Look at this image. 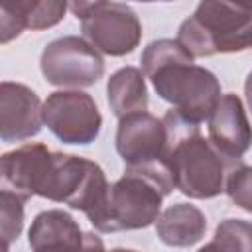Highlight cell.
<instances>
[{
  "instance_id": "obj_1",
  "label": "cell",
  "mask_w": 252,
  "mask_h": 252,
  "mask_svg": "<svg viewBox=\"0 0 252 252\" xmlns=\"http://www.w3.org/2000/svg\"><path fill=\"white\" fill-rule=\"evenodd\" d=\"M167 130L165 163L175 189L189 199H213L226 187V179L240 161L224 158L197 124L185 122L173 108L161 118Z\"/></svg>"
},
{
  "instance_id": "obj_2",
  "label": "cell",
  "mask_w": 252,
  "mask_h": 252,
  "mask_svg": "<svg viewBox=\"0 0 252 252\" xmlns=\"http://www.w3.org/2000/svg\"><path fill=\"white\" fill-rule=\"evenodd\" d=\"M177 41L193 57L252 49V12L242 4L205 0L181 22Z\"/></svg>"
},
{
  "instance_id": "obj_3",
  "label": "cell",
  "mask_w": 252,
  "mask_h": 252,
  "mask_svg": "<svg viewBox=\"0 0 252 252\" xmlns=\"http://www.w3.org/2000/svg\"><path fill=\"white\" fill-rule=\"evenodd\" d=\"M193 57H181L144 73L156 93L167 100L173 110L189 124L209 120L220 100V83L205 67L193 63Z\"/></svg>"
},
{
  "instance_id": "obj_4",
  "label": "cell",
  "mask_w": 252,
  "mask_h": 252,
  "mask_svg": "<svg viewBox=\"0 0 252 252\" xmlns=\"http://www.w3.org/2000/svg\"><path fill=\"white\" fill-rule=\"evenodd\" d=\"M108 189L110 183L98 163L81 156L53 152L51 167L39 197L83 211L94 226L104 211Z\"/></svg>"
},
{
  "instance_id": "obj_5",
  "label": "cell",
  "mask_w": 252,
  "mask_h": 252,
  "mask_svg": "<svg viewBox=\"0 0 252 252\" xmlns=\"http://www.w3.org/2000/svg\"><path fill=\"white\" fill-rule=\"evenodd\" d=\"M171 189L140 171L124 169V175L108 189L104 211L94 224L98 232L138 230L154 224L161 215V201Z\"/></svg>"
},
{
  "instance_id": "obj_6",
  "label": "cell",
  "mask_w": 252,
  "mask_h": 252,
  "mask_svg": "<svg viewBox=\"0 0 252 252\" xmlns=\"http://www.w3.org/2000/svg\"><path fill=\"white\" fill-rule=\"evenodd\" d=\"M114 144L126 169L146 173L167 185L171 191L175 189L165 163L167 130L161 118H156L148 110L120 118Z\"/></svg>"
},
{
  "instance_id": "obj_7",
  "label": "cell",
  "mask_w": 252,
  "mask_h": 252,
  "mask_svg": "<svg viewBox=\"0 0 252 252\" xmlns=\"http://www.w3.org/2000/svg\"><path fill=\"white\" fill-rule=\"evenodd\" d=\"M87 41L110 57L132 53L142 39V24L136 12L120 2H73L69 4Z\"/></svg>"
},
{
  "instance_id": "obj_8",
  "label": "cell",
  "mask_w": 252,
  "mask_h": 252,
  "mask_svg": "<svg viewBox=\"0 0 252 252\" xmlns=\"http://www.w3.org/2000/svg\"><path fill=\"white\" fill-rule=\"evenodd\" d=\"M41 73L55 87H91L104 75L102 55L79 35H63L49 41L39 61Z\"/></svg>"
},
{
  "instance_id": "obj_9",
  "label": "cell",
  "mask_w": 252,
  "mask_h": 252,
  "mask_svg": "<svg viewBox=\"0 0 252 252\" xmlns=\"http://www.w3.org/2000/svg\"><path fill=\"white\" fill-rule=\"evenodd\" d=\"M43 124L63 144L87 146L96 140L102 116L89 93L55 91L43 102Z\"/></svg>"
},
{
  "instance_id": "obj_10",
  "label": "cell",
  "mask_w": 252,
  "mask_h": 252,
  "mask_svg": "<svg viewBox=\"0 0 252 252\" xmlns=\"http://www.w3.org/2000/svg\"><path fill=\"white\" fill-rule=\"evenodd\" d=\"M32 252H106L94 232L81 230L79 222L61 209H47L35 215L28 230Z\"/></svg>"
},
{
  "instance_id": "obj_11",
  "label": "cell",
  "mask_w": 252,
  "mask_h": 252,
  "mask_svg": "<svg viewBox=\"0 0 252 252\" xmlns=\"http://www.w3.org/2000/svg\"><path fill=\"white\" fill-rule=\"evenodd\" d=\"M53 152L45 144H24L0 158V179L2 191L14 193L16 197L28 201L39 195L49 167Z\"/></svg>"
},
{
  "instance_id": "obj_12",
  "label": "cell",
  "mask_w": 252,
  "mask_h": 252,
  "mask_svg": "<svg viewBox=\"0 0 252 252\" xmlns=\"http://www.w3.org/2000/svg\"><path fill=\"white\" fill-rule=\"evenodd\" d=\"M43 124V104L35 91L22 83H0V138L22 142L37 136Z\"/></svg>"
},
{
  "instance_id": "obj_13",
  "label": "cell",
  "mask_w": 252,
  "mask_h": 252,
  "mask_svg": "<svg viewBox=\"0 0 252 252\" xmlns=\"http://www.w3.org/2000/svg\"><path fill=\"white\" fill-rule=\"evenodd\" d=\"M209 142L230 161H240L252 146V126L238 94L220 96L209 116Z\"/></svg>"
},
{
  "instance_id": "obj_14",
  "label": "cell",
  "mask_w": 252,
  "mask_h": 252,
  "mask_svg": "<svg viewBox=\"0 0 252 252\" xmlns=\"http://www.w3.org/2000/svg\"><path fill=\"white\" fill-rule=\"evenodd\" d=\"M69 4L61 0H16L0 6V41L8 43L28 30H45L59 24Z\"/></svg>"
},
{
  "instance_id": "obj_15",
  "label": "cell",
  "mask_w": 252,
  "mask_h": 252,
  "mask_svg": "<svg viewBox=\"0 0 252 252\" xmlns=\"http://www.w3.org/2000/svg\"><path fill=\"white\" fill-rule=\"evenodd\" d=\"M207 219L195 205L177 203L167 207L156 220V234L167 246L187 248L205 236Z\"/></svg>"
},
{
  "instance_id": "obj_16",
  "label": "cell",
  "mask_w": 252,
  "mask_h": 252,
  "mask_svg": "<svg viewBox=\"0 0 252 252\" xmlns=\"http://www.w3.org/2000/svg\"><path fill=\"white\" fill-rule=\"evenodd\" d=\"M108 104L114 116L124 118L134 112H146L148 108V89L144 73L136 67H122L110 75L106 83Z\"/></svg>"
},
{
  "instance_id": "obj_17",
  "label": "cell",
  "mask_w": 252,
  "mask_h": 252,
  "mask_svg": "<svg viewBox=\"0 0 252 252\" xmlns=\"http://www.w3.org/2000/svg\"><path fill=\"white\" fill-rule=\"evenodd\" d=\"M213 240L224 252H252V222L242 219L220 220Z\"/></svg>"
},
{
  "instance_id": "obj_18",
  "label": "cell",
  "mask_w": 252,
  "mask_h": 252,
  "mask_svg": "<svg viewBox=\"0 0 252 252\" xmlns=\"http://www.w3.org/2000/svg\"><path fill=\"white\" fill-rule=\"evenodd\" d=\"M0 203H2V240H4V250L8 252V246L12 240H16L22 232L24 226V199L16 197L14 193L2 191L0 193Z\"/></svg>"
},
{
  "instance_id": "obj_19",
  "label": "cell",
  "mask_w": 252,
  "mask_h": 252,
  "mask_svg": "<svg viewBox=\"0 0 252 252\" xmlns=\"http://www.w3.org/2000/svg\"><path fill=\"white\" fill-rule=\"evenodd\" d=\"M224 191L236 207L252 213V167L242 163L234 167L226 179Z\"/></svg>"
},
{
  "instance_id": "obj_20",
  "label": "cell",
  "mask_w": 252,
  "mask_h": 252,
  "mask_svg": "<svg viewBox=\"0 0 252 252\" xmlns=\"http://www.w3.org/2000/svg\"><path fill=\"white\" fill-rule=\"evenodd\" d=\"M244 94H246V102H248V108L252 112V71L248 73L246 81H244Z\"/></svg>"
},
{
  "instance_id": "obj_21",
  "label": "cell",
  "mask_w": 252,
  "mask_h": 252,
  "mask_svg": "<svg viewBox=\"0 0 252 252\" xmlns=\"http://www.w3.org/2000/svg\"><path fill=\"white\" fill-rule=\"evenodd\" d=\"M197 252H224V250H222V248H220V246H219V244H217L215 240H211L209 244L201 246V248H199Z\"/></svg>"
},
{
  "instance_id": "obj_22",
  "label": "cell",
  "mask_w": 252,
  "mask_h": 252,
  "mask_svg": "<svg viewBox=\"0 0 252 252\" xmlns=\"http://www.w3.org/2000/svg\"><path fill=\"white\" fill-rule=\"evenodd\" d=\"M110 252H136V250H130V248H114Z\"/></svg>"
}]
</instances>
